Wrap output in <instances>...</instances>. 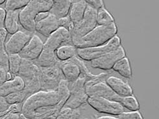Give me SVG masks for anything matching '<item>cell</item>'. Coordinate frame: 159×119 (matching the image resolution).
Listing matches in <instances>:
<instances>
[{
    "mask_svg": "<svg viewBox=\"0 0 159 119\" xmlns=\"http://www.w3.org/2000/svg\"><path fill=\"white\" fill-rule=\"evenodd\" d=\"M59 101L57 91L39 90L23 102L20 113L29 119H56Z\"/></svg>",
    "mask_w": 159,
    "mask_h": 119,
    "instance_id": "obj_1",
    "label": "cell"
},
{
    "mask_svg": "<svg viewBox=\"0 0 159 119\" xmlns=\"http://www.w3.org/2000/svg\"><path fill=\"white\" fill-rule=\"evenodd\" d=\"M118 33L115 22L107 25H97L85 36L72 42L76 48H90L104 45L108 43Z\"/></svg>",
    "mask_w": 159,
    "mask_h": 119,
    "instance_id": "obj_2",
    "label": "cell"
},
{
    "mask_svg": "<svg viewBox=\"0 0 159 119\" xmlns=\"http://www.w3.org/2000/svg\"><path fill=\"white\" fill-rule=\"evenodd\" d=\"M53 6L52 0H30L19 12V23L28 32H35V17L40 12L49 11Z\"/></svg>",
    "mask_w": 159,
    "mask_h": 119,
    "instance_id": "obj_3",
    "label": "cell"
},
{
    "mask_svg": "<svg viewBox=\"0 0 159 119\" xmlns=\"http://www.w3.org/2000/svg\"><path fill=\"white\" fill-rule=\"evenodd\" d=\"M17 75L23 80L24 89L27 92L29 96L41 90L40 68L34 61L22 59Z\"/></svg>",
    "mask_w": 159,
    "mask_h": 119,
    "instance_id": "obj_4",
    "label": "cell"
},
{
    "mask_svg": "<svg viewBox=\"0 0 159 119\" xmlns=\"http://www.w3.org/2000/svg\"><path fill=\"white\" fill-rule=\"evenodd\" d=\"M120 45V38L118 36H115L104 45L95 47L76 48V54L77 56L82 60L91 61L108 54Z\"/></svg>",
    "mask_w": 159,
    "mask_h": 119,
    "instance_id": "obj_5",
    "label": "cell"
},
{
    "mask_svg": "<svg viewBox=\"0 0 159 119\" xmlns=\"http://www.w3.org/2000/svg\"><path fill=\"white\" fill-rule=\"evenodd\" d=\"M97 10L94 8L87 5L84 16L82 21L73 25L71 31V42L85 36L97 26Z\"/></svg>",
    "mask_w": 159,
    "mask_h": 119,
    "instance_id": "obj_6",
    "label": "cell"
},
{
    "mask_svg": "<svg viewBox=\"0 0 159 119\" xmlns=\"http://www.w3.org/2000/svg\"><path fill=\"white\" fill-rule=\"evenodd\" d=\"M41 90L43 91H57L58 85L64 78L60 68L59 61L54 66L40 68Z\"/></svg>",
    "mask_w": 159,
    "mask_h": 119,
    "instance_id": "obj_7",
    "label": "cell"
},
{
    "mask_svg": "<svg viewBox=\"0 0 159 119\" xmlns=\"http://www.w3.org/2000/svg\"><path fill=\"white\" fill-rule=\"evenodd\" d=\"M87 103L92 108L102 113L118 116L125 112L124 108L119 102L102 98L89 97Z\"/></svg>",
    "mask_w": 159,
    "mask_h": 119,
    "instance_id": "obj_8",
    "label": "cell"
},
{
    "mask_svg": "<svg viewBox=\"0 0 159 119\" xmlns=\"http://www.w3.org/2000/svg\"><path fill=\"white\" fill-rule=\"evenodd\" d=\"M126 57V53L121 45L98 59L90 61L92 68L108 71L112 70L115 64L122 58Z\"/></svg>",
    "mask_w": 159,
    "mask_h": 119,
    "instance_id": "obj_9",
    "label": "cell"
},
{
    "mask_svg": "<svg viewBox=\"0 0 159 119\" xmlns=\"http://www.w3.org/2000/svg\"><path fill=\"white\" fill-rule=\"evenodd\" d=\"M32 35L31 33L18 31L16 33L11 34V36L6 41L5 50L8 55L19 54L30 41Z\"/></svg>",
    "mask_w": 159,
    "mask_h": 119,
    "instance_id": "obj_10",
    "label": "cell"
},
{
    "mask_svg": "<svg viewBox=\"0 0 159 119\" xmlns=\"http://www.w3.org/2000/svg\"><path fill=\"white\" fill-rule=\"evenodd\" d=\"M69 43H72L70 32L64 28L60 27L47 38L44 43L43 48L56 52L59 47Z\"/></svg>",
    "mask_w": 159,
    "mask_h": 119,
    "instance_id": "obj_11",
    "label": "cell"
},
{
    "mask_svg": "<svg viewBox=\"0 0 159 119\" xmlns=\"http://www.w3.org/2000/svg\"><path fill=\"white\" fill-rule=\"evenodd\" d=\"M43 46L44 43L40 38L36 34H33L19 54L22 59L34 61L41 54Z\"/></svg>",
    "mask_w": 159,
    "mask_h": 119,
    "instance_id": "obj_12",
    "label": "cell"
},
{
    "mask_svg": "<svg viewBox=\"0 0 159 119\" xmlns=\"http://www.w3.org/2000/svg\"><path fill=\"white\" fill-rule=\"evenodd\" d=\"M85 91L89 97L102 98L119 103L121 98L115 93L106 82H100L92 85L85 89Z\"/></svg>",
    "mask_w": 159,
    "mask_h": 119,
    "instance_id": "obj_13",
    "label": "cell"
},
{
    "mask_svg": "<svg viewBox=\"0 0 159 119\" xmlns=\"http://www.w3.org/2000/svg\"><path fill=\"white\" fill-rule=\"evenodd\" d=\"M105 82L120 98L133 95L134 92L131 86L120 78L113 76H108Z\"/></svg>",
    "mask_w": 159,
    "mask_h": 119,
    "instance_id": "obj_14",
    "label": "cell"
},
{
    "mask_svg": "<svg viewBox=\"0 0 159 119\" xmlns=\"http://www.w3.org/2000/svg\"><path fill=\"white\" fill-rule=\"evenodd\" d=\"M59 28L60 27L58 18L50 12V14L48 17L36 23L35 31L46 38H48Z\"/></svg>",
    "mask_w": 159,
    "mask_h": 119,
    "instance_id": "obj_15",
    "label": "cell"
},
{
    "mask_svg": "<svg viewBox=\"0 0 159 119\" xmlns=\"http://www.w3.org/2000/svg\"><path fill=\"white\" fill-rule=\"evenodd\" d=\"M59 66L64 80L68 82L76 80L80 76V69L73 59L64 62L59 61Z\"/></svg>",
    "mask_w": 159,
    "mask_h": 119,
    "instance_id": "obj_16",
    "label": "cell"
},
{
    "mask_svg": "<svg viewBox=\"0 0 159 119\" xmlns=\"http://www.w3.org/2000/svg\"><path fill=\"white\" fill-rule=\"evenodd\" d=\"M24 88V82L23 80L16 75L12 80L0 84V96L5 97L13 92L22 90Z\"/></svg>",
    "mask_w": 159,
    "mask_h": 119,
    "instance_id": "obj_17",
    "label": "cell"
},
{
    "mask_svg": "<svg viewBox=\"0 0 159 119\" xmlns=\"http://www.w3.org/2000/svg\"><path fill=\"white\" fill-rule=\"evenodd\" d=\"M19 12L20 10L6 11L4 28L8 34H13L19 31Z\"/></svg>",
    "mask_w": 159,
    "mask_h": 119,
    "instance_id": "obj_18",
    "label": "cell"
},
{
    "mask_svg": "<svg viewBox=\"0 0 159 119\" xmlns=\"http://www.w3.org/2000/svg\"><path fill=\"white\" fill-rule=\"evenodd\" d=\"M87 4L84 1L75 2L71 4L69 11V18L73 22V25L80 22L83 19Z\"/></svg>",
    "mask_w": 159,
    "mask_h": 119,
    "instance_id": "obj_19",
    "label": "cell"
},
{
    "mask_svg": "<svg viewBox=\"0 0 159 119\" xmlns=\"http://www.w3.org/2000/svg\"><path fill=\"white\" fill-rule=\"evenodd\" d=\"M35 63L40 68L52 67L57 65L59 62L57 60L56 52L46 49H43L41 54L35 61Z\"/></svg>",
    "mask_w": 159,
    "mask_h": 119,
    "instance_id": "obj_20",
    "label": "cell"
},
{
    "mask_svg": "<svg viewBox=\"0 0 159 119\" xmlns=\"http://www.w3.org/2000/svg\"><path fill=\"white\" fill-rule=\"evenodd\" d=\"M53 6L50 11L57 18L68 16L72 4L71 0H52Z\"/></svg>",
    "mask_w": 159,
    "mask_h": 119,
    "instance_id": "obj_21",
    "label": "cell"
},
{
    "mask_svg": "<svg viewBox=\"0 0 159 119\" xmlns=\"http://www.w3.org/2000/svg\"><path fill=\"white\" fill-rule=\"evenodd\" d=\"M85 90L78 91L71 94L67 103H66L64 107L70 108L72 109H78L82 105L85 104L88 99Z\"/></svg>",
    "mask_w": 159,
    "mask_h": 119,
    "instance_id": "obj_22",
    "label": "cell"
},
{
    "mask_svg": "<svg viewBox=\"0 0 159 119\" xmlns=\"http://www.w3.org/2000/svg\"><path fill=\"white\" fill-rule=\"evenodd\" d=\"M56 56L59 61H67L77 56L76 48L72 45H62L56 50Z\"/></svg>",
    "mask_w": 159,
    "mask_h": 119,
    "instance_id": "obj_23",
    "label": "cell"
},
{
    "mask_svg": "<svg viewBox=\"0 0 159 119\" xmlns=\"http://www.w3.org/2000/svg\"><path fill=\"white\" fill-rule=\"evenodd\" d=\"M112 70L125 78L130 79L132 76L130 64L129 60L126 57L117 61L113 66Z\"/></svg>",
    "mask_w": 159,
    "mask_h": 119,
    "instance_id": "obj_24",
    "label": "cell"
},
{
    "mask_svg": "<svg viewBox=\"0 0 159 119\" xmlns=\"http://www.w3.org/2000/svg\"><path fill=\"white\" fill-rule=\"evenodd\" d=\"M57 91L60 96V101L57 104V107L59 110H61L64 107V105L67 103L71 96L70 90L68 87V82L64 79L61 80L59 84Z\"/></svg>",
    "mask_w": 159,
    "mask_h": 119,
    "instance_id": "obj_25",
    "label": "cell"
},
{
    "mask_svg": "<svg viewBox=\"0 0 159 119\" xmlns=\"http://www.w3.org/2000/svg\"><path fill=\"white\" fill-rule=\"evenodd\" d=\"M96 22L97 25H107L115 22V20L109 11L102 7L97 10Z\"/></svg>",
    "mask_w": 159,
    "mask_h": 119,
    "instance_id": "obj_26",
    "label": "cell"
},
{
    "mask_svg": "<svg viewBox=\"0 0 159 119\" xmlns=\"http://www.w3.org/2000/svg\"><path fill=\"white\" fill-rule=\"evenodd\" d=\"M29 97L27 92L24 89L17 92H13L5 97L7 102L10 104H14L17 103H22L26 99Z\"/></svg>",
    "mask_w": 159,
    "mask_h": 119,
    "instance_id": "obj_27",
    "label": "cell"
},
{
    "mask_svg": "<svg viewBox=\"0 0 159 119\" xmlns=\"http://www.w3.org/2000/svg\"><path fill=\"white\" fill-rule=\"evenodd\" d=\"M22 58L19 54L8 55V71L16 76L19 71Z\"/></svg>",
    "mask_w": 159,
    "mask_h": 119,
    "instance_id": "obj_28",
    "label": "cell"
},
{
    "mask_svg": "<svg viewBox=\"0 0 159 119\" xmlns=\"http://www.w3.org/2000/svg\"><path fill=\"white\" fill-rule=\"evenodd\" d=\"M120 103L124 108L129 110L130 112L139 111L140 109V106L137 99L132 96L121 98Z\"/></svg>",
    "mask_w": 159,
    "mask_h": 119,
    "instance_id": "obj_29",
    "label": "cell"
},
{
    "mask_svg": "<svg viewBox=\"0 0 159 119\" xmlns=\"http://www.w3.org/2000/svg\"><path fill=\"white\" fill-rule=\"evenodd\" d=\"M80 115L81 112L79 109L63 107L58 113L56 119H79Z\"/></svg>",
    "mask_w": 159,
    "mask_h": 119,
    "instance_id": "obj_30",
    "label": "cell"
},
{
    "mask_svg": "<svg viewBox=\"0 0 159 119\" xmlns=\"http://www.w3.org/2000/svg\"><path fill=\"white\" fill-rule=\"evenodd\" d=\"M30 2V0H6L5 10L6 11L20 10Z\"/></svg>",
    "mask_w": 159,
    "mask_h": 119,
    "instance_id": "obj_31",
    "label": "cell"
},
{
    "mask_svg": "<svg viewBox=\"0 0 159 119\" xmlns=\"http://www.w3.org/2000/svg\"><path fill=\"white\" fill-rule=\"evenodd\" d=\"M108 76H110L109 74L107 73H102L99 75H96L94 78H92L91 80H87L85 82V88L87 89L92 85H94L100 82H105L106 80H107Z\"/></svg>",
    "mask_w": 159,
    "mask_h": 119,
    "instance_id": "obj_32",
    "label": "cell"
},
{
    "mask_svg": "<svg viewBox=\"0 0 159 119\" xmlns=\"http://www.w3.org/2000/svg\"><path fill=\"white\" fill-rule=\"evenodd\" d=\"M118 118L119 119H143L141 113L139 111L123 112L118 115Z\"/></svg>",
    "mask_w": 159,
    "mask_h": 119,
    "instance_id": "obj_33",
    "label": "cell"
},
{
    "mask_svg": "<svg viewBox=\"0 0 159 119\" xmlns=\"http://www.w3.org/2000/svg\"><path fill=\"white\" fill-rule=\"evenodd\" d=\"M58 21H59V27L64 28L67 30H68L71 33L73 28V24L71 21L69 17L66 16L61 18H58Z\"/></svg>",
    "mask_w": 159,
    "mask_h": 119,
    "instance_id": "obj_34",
    "label": "cell"
},
{
    "mask_svg": "<svg viewBox=\"0 0 159 119\" xmlns=\"http://www.w3.org/2000/svg\"><path fill=\"white\" fill-rule=\"evenodd\" d=\"M10 104L7 102L5 97L0 96V117L9 112Z\"/></svg>",
    "mask_w": 159,
    "mask_h": 119,
    "instance_id": "obj_35",
    "label": "cell"
},
{
    "mask_svg": "<svg viewBox=\"0 0 159 119\" xmlns=\"http://www.w3.org/2000/svg\"><path fill=\"white\" fill-rule=\"evenodd\" d=\"M8 33L5 28L0 30V52H5V44L7 41Z\"/></svg>",
    "mask_w": 159,
    "mask_h": 119,
    "instance_id": "obj_36",
    "label": "cell"
},
{
    "mask_svg": "<svg viewBox=\"0 0 159 119\" xmlns=\"http://www.w3.org/2000/svg\"><path fill=\"white\" fill-rule=\"evenodd\" d=\"M0 66L8 71V55L5 51L0 52Z\"/></svg>",
    "mask_w": 159,
    "mask_h": 119,
    "instance_id": "obj_37",
    "label": "cell"
},
{
    "mask_svg": "<svg viewBox=\"0 0 159 119\" xmlns=\"http://www.w3.org/2000/svg\"><path fill=\"white\" fill-rule=\"evenodd\" d=\"M89 6L94 8L96 10L104 7L103 0H84Z\"/></svg>",
    "mask_w": 159,
    "mask_h": 119,
    "instance_id": "obj_38",
    "label": "cell"
},
{
    "mask_svg": "<svg viewBox=\"0 0 159 119\" xmlns=\"http://www.w3.org/2000/svg\"><path fill=\"white\" fill-rule=\"evenodd\" d=\"M8 71L0 66V84H2L7 82V73Z\"/></svg>",
    "mask_w": 159,
    "mask_h": 119,
    "instance_id": "obj_39",
    "label": "cell"
},
{
    "mask_svg": "<svg viewBox=\"0 0 159 119\" xmlns=\"http://www.w3.org/2000/svg\"><path fill=\"white\" fill-rule=\"evenodd\" d=\"M6 16V10L0 7V30L4 28V22Z\"/></svg>",
    "mask_w": 159,
    "mask_h": 119,
    "instance_id": "obj_40",
    "label": "cell"
},
{
    "mask_svg": "<svg viewBox=\"0 0 159 119\" xmlns=\"http://www.w3.org/2000/svg\"><path fill=\"white\" fill-rule=\"evenodd\" d=\"M50 14L49 11H45V12H40L39 14H37V16L35 17V22H38L42 21L43 19H45L48 16V15Z\"/></svg>",
    "mask_w": 159,
    "mask_h": 119,
    "instance_id": "obj_41",
    "label": "cell"
},
{
    "mask_svg": "<svg viewBox=\"0 0 159 119\" xmlns=\"http://www.w3.org/2000/svg\"><path fill=\"white\" fill-rule=\"evenodd\" d=\"M20 113L9 112L4 119H20Z\"/></svg>",
    "mask_w": 159,
    "mask_h": 119,
    "instance_id": "obj_42",
    "label": "cell"
},
{
    "mask_svg": "<svg viewBox=\"0 0 159 119\" xmlns=\"http://www.w3.org/2000/svg\"><path fill=\"white\" fill-rule=\"evenodd\" d=\"M96 119H119V118L118 117H111V116H103V117H97Z\"/></svg>",
    "mask_w": 159,
    "mask_h": 119,
    "instance_id": "obj_43",
    "label": "cell"
},
{
    "mask_svg": "<svg viewBox=\"0 0 159 119\" xmlns=\"http://www.w3.org/2000/svg\"><path fill=\"white\" fill-rule=\"evenodd\" d=\"M12 79H13V77H12L11 73H10L9 71H8L7 73V81L11 80H12Z\"/></svg>",
    "mask_w": 159,
    "mask_h": 119,
    "instance_id": "obj_44",
    "label": "cell"
},
{
    "mask_svg": "<svg viewBox=\"0 0 159 119\" xmlns=\"http://www.w3.org/2000/svg\"><path fill=\"white\" fill-rule=\"evenodd\" d=\"M5 2H6V0H0V5H3Z\"/></svg>",
    "mask_w": 159,
    "mask_h": 119,
    "instance_id": "obj_45",
    "label": "cell"
}]
</instances>
